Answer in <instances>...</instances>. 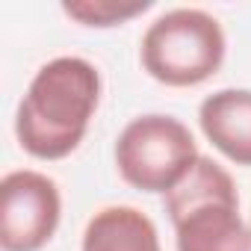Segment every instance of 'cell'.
<instances>
[{"instance_id":"3","label":"cell","mask_w":251,"mask_h":251,"mask_svg":"<svg viewBox=\"0 0 251 251\" xmlns=\"http://www.w3.org/2000/svg\"><path fill=\"white\" fill-rule=\"evenodd\" d=\"M222 62L225 33L204 9H172L142 36V68L163 86H198L210 80Z\"/></svg>"},{"instance_id":"8","label":"cell","mask_w":251,"mask_h":251,"mask_svg":"<svg viewBox=\"0 0 251 251\" xmlns=\"http://www.w3.org/2000/svg\"><path fill=\"white\" fill-rule=\"evenodd\" d=\"M151 9V0L139 3H115V0H80V3H62V12L86 27H115Z\"/></svg>"},{"instance_id":"1","label":"cell","mask_w":251,"mask_h":251,"mask_svg":"<svg viewBox=\"0 0 251 251\" xmlns=\"http://www.w3.org/2000/svg\"><path fill=\"white\" fill-rule=\"evenodd\" d=\"M100 74L80 56L45 62L15 115V136L36 160H62L86 136L98 109Z\"/></svg>"},{"instance_id":"6","label":"cell","mask_w":251,"mask_h":251,"mask_svg":"<svg viewBox=\"0 0 251 251\" xmlns=\"http://www.w3.org/2000/svg\"><path fill=\"white\" fill-rule=\"evenodd\" d=\"M204 136L230 163L251 166V92L222 89L204 98L198 109Z\"/></svg>"},{"instance_id":"7","label":"cell","mask_w":251,"mask_h":251,"mask_svg":"<svg viewBox=\"0 0 251 251\" xmlns=\"http://www.w3.org/2000/svg\"><path fill=\"white\" fill-rule=\"evenodd\" d=\"M83 251H163L154 222L136 207H103L83 233Z\"/></svg>"},{"instance_id":"5","label":"cell","mask_w":251,"mask_h":251,"mask_svg":"<svg viewBox=\"0 0 251 251\" xmlns=\"http://www.w3.org/2000/svg\"><path fill=\"white\" fill-rule=\"evenodd\" d=\"M56 183L42 172H9L0 180V245L3 251H39L59 225Z\"/></svg>"},{"instance_id":"4","label":"cell","mask_w":251,"mask_h":251,"mask_svg":"<svg viewBox=\"0 0 251 251\" xmlns=\"http://www.w3.org/2000/svg\"><path fill=\"white\" fill-rule=\"evenodd\" d=\"M198 157L189 127L172 115L133 118L115 142L118 175L142 192H172Z\"/></svg>"},{"instance_id":"2","label":"cell","mask_w":251,"mask_h":251,"mask_svg":"<svg viewBox=\"0 0 251 251\" xmlns=\"http://www.w3.org/2000/svg\"><path fill=\"white\" fill-rule=\"evenodd\" d=\"M177 251H251V230L239 216L230 175L210 157H198L189 175L166 192Z\"/></svg>"}]
</instances>
